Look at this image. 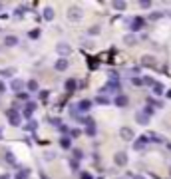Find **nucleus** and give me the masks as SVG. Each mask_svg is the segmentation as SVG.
Segmentation results:
<instances>
[{
	"label": "nucleus",
	"instance_id": "2",
	"mask_svg": "<svg viewBox=\"0 0 171 179\" xmlns=\"http://www.w3.org/2000/svg\"><path fill=\"white\" fill-rule=\"evenodd\" d=\"M6 116H8L10 126H20V113L16 112V107H10V110H6Z\"/></svg>",
	"mask_w": 171,
	"mask_h": 179
},
{
	"label": "nucleus",
	"instance_id": "50",
	"mask_svg": "<svg viewBox=\"0 0 171 179\" xmlns=\"http://www.w3.org/2000/svg\"><path fill=\"white\" fill-rule=\"evenodd\" d=\"M169 175H171V169H169Z\"/></svg>",
	"mask_w": 171,
	"mask_h": 179
},
{
	"label": "nucleus",
	"instance_id": "45",
	"mask_svg": "<svg viewBox=\"0 0 171 179\" xmlns=\"http://www.w3.org/2000/svg\"><path fill=\"white\" fill-rule=\"evenodd\" d=\"M131 179H145V177H141V175H131Z\"/></svg>",
	"mask_w": 171,
	"mask_h": 179
},
{
	"label": "nucleus",
	"instance_id": "32",
	"mask_svg": "<svg viewBox=\"0 0 171 179\" xmlns=\"http://www.w3.org/2000/svg\"><path fill=\"white\" fill-rule=\"evenodd\" d=\"M70 167H72V171H78V167H80L78 159H72V161H70Z\"/></svg>",
	"mask_w": 171,
	"mask_h": 179
},
{
	"label": "nucleus",
	"instance_id": "28",
	"mask_svg": "<svg viewBox=\"0 0 171 179\" xmlns=\"http://www.w3.org/2000/svg\"><path fill=\"white\" fill-rule=\"evenodd\" d=\"M4 159H6L8 163H16V157L12 155V151H6V155H4Z\"/></svg>",
	"mask_w": 171,
	"mask_h": 179
},
{
	"label": "nucleus",
	"instance_id": "10",
	"mask_svg": "<svg viewBox=\"0 0 171 179\" xmlns=\"http://www.w3.org/2000/svg\"><path fill=\"white\" fill-rule=\"evenodd\" d=\"M56 50H58V54H60V56H70L72 48L68 46V44H58V46H56Z\"/></svg>",
	"mask_w": 171,
	"mask_h": 179
},
{
	"label": "nucleus",
	"instance_id": "6",
	"mask_svg": "<svg viewBox=\"0 0 171 179\" xmlns=\"http://www.w3.org/2000/svg\"><path fill=\"white\" fill-rule=\"evenodd\" d=\"M120 137L124 139V142H131L135 135H133V129H129V127H121V129H120Z\"/></svg>",
	"mask_w": 171,
	"mask_h": 179
},
{
	"label": "nucleus",
	"instance_id": "20",
	"mask_svg": "<svg viewBox=\"0 0 171 179\" xmlns=\"http://www.w3.org/2000/svg\"><path fill=\"white\" fill-rule=\"evenodd\" d=\"M0 76H4V78H12V76H14V68H4V70H0Z\"/></svg>",
	"mask_w": 171,
	"mask_h": 179
},
{
	"label": "nucleus",
	"instance_id": "3",
	"mask_svg": "<svg viewBox=\"0 0 171 179\" xmlns=\"http://www.w3.org/2000/svg\"><path fill=\"white\" fill-rule=\"evenodd\" d=\"M82 14H84V12H82L78 6H70V8H68V18H70L72 22H78V20L82 18Z\"/></svg>",
	"mask_w": 171,
	"mask_h": 179
},
{
	"label": "nucleus",
	"instance_id": "9",
	"mask_svg": "<svg viewBox=\"0 0 171 179\" xmlns=\"http://www.w3.org/2000/svg\"><path fill=\"white\" fill-rule=\"evenodd\" d=\"M147 142H149V137H147V135H141L139 139H135V142H133V147H135V149H143Z\"/></svg>",
	"mask_w": 171,
	"mask_h": 179
},
{
	"label": "nucleus",
	"instance_id": "40",
	"mask_svg": "<svg viewBox=\"0 0 171 179\" xmlns=\"http://www.w3.org/2000/svg\"><path fill=\"white\" fill-rule=\"evenodd\" d=\"M18 100H24V102H26V100H28V96H26V94H22V92H20V94H18Z\"/></svg>",
	"mask_w": 171,
	"mask_h": 179
},
{
	"label": "nucleus",
	"instance_id": "19",
	"mask_svg": "<svg viewBox=\"0 0 171 179\" xmlns=\"http://www.w3.org/2000/svg\"><path fill=\"white\" fill-rule=\"evenodd\" d=\"M124 42H125L127 46H133V44H135V42H137V38L133 36V34H127V36H124Z\"/></svg>",
	"mask_w": 171,
	"mask_h": 179
},
{
	"label": "nucleus",
	"instance_id": "47",
	"mask_svg": "<svg viewBox=\"0 0 171 179\" xmlns=\"http://www.w3.org/2000/svg\"><path fill=\"white\" fill-rule=\"evenodd\" d=\"M167 97H171V90H169V92H167Z\"/></svg>",
	"mask_w": 171,
	"mask_h": 179
},
{
	"label": "nucleus",
	"instance_id": "44",
	"mask_svg": "<svg viewBox=\"0 0 171 179\" xmlns=\"http://www.w3.org/2000/svg\"><path fill=\"white\" fill-rule=\"evenodd\" d=\"M40 97H42V100H46V97H48V92H46V90L40 92Z\"/></svg>",
	"mask_w": 171,
	"mask_h": 179
},
{
	"label": "nucleus",
	"instance_id": "24",
	"mask_svg": "<svg viewBox=\"0 0 171 179\" xmlns=\"http://www.w3.org/2000/svg\"><path fill=\"white\" fill-rule=\"evenodd\" d=\"M44 18L48 20V22H50V20H54V10H52V8H46V10H44Z\"/></svg>",
	"mask_w": 171,
	"mask_h": 179
},
{
	"label": "nucleus",
	"instance_id": "42",
	"mask_svg": "<svg viewBox=\"0 0 171 179\" xmlns=\"http://www.w3.org/2000/svg\"><path fill=\"white\" fill-rule=\"evenodd\" d=\"M145 113H147V116H151V113H153V107L147 106V107H145Z\"/></svg>",
	"mask_w": 171,
	"mask_h": 179
},
{
	"label": "nucleus",
	"instance_id": "15",
	"mask_svg": "<svg viewBox=\"0 0 171 179\" xmlns=\"http://www.w3.org/2000/svg\"><path fill=\"white\" fill-rule=\"evenodd\" d=\"M68 68V58H60L56 62V70H60V72H64V70Z\"/></svg>",
	"mask_w": 171,
	"mask_h": 179
},
{
	"label": "nucleus",
	"instance_id": "21",
	"mask_svg": "<svg viewBox=\"0 0 171 179\" xmlns=\"http://www.w3.org/2000/svg\"><path fill=\"white\" fill-rule=\"evenodd\" d=\"M147 137H149V142H155V143L163 142V137H161V135H157V133H147Z\"/></svg>",
	"mask_w": 171,
	"mask_h": 179
},
{
	"label": "nucleus",
	"instance_id": "38",
	"mask_svg": "<svg viewBox=\"0 0 171 179\" xmlns=\"http://www.w3.org/2000/svg\"><path fill=\"white\" fill-rule=\"evenodd\" d=\"M80 179H92V173H88V171H84L82 175H80Z\"/></svg>",
	"mask_w": 171,
	"mask_h": 179
},
{
	"label": "nucleus",
	"instance_id": "12",
	"mask_svg": "<svg viewBox=\"0 0 171 179\" xmlns=\"http://www.w3.org/2000/svg\"><path fill=\"white\" fill-rule=\"evenodd\" d=\"M90 107H92V102H90V100H82V102H78V112H88L90 110Z\"/></svg>",
	"mask_w": 171,
	"mask_h": 179
},
{
	"label": "nucleus",
	"instance_id": "22",
	"mask_svg": "<svg viewBox=\"0 0 171 179\" xmlns=\"http://www.w3.org/2000/svg\"><path fill=\"white\" fill-rule=\"evenodd\" d=\"M26 88H28L30 92H38V82H36V80H30V82L26 84Z\"/></svg>",
	"mask_w": 171,
	"mask_h": 179
},
{
	"label": "nucleus",
	"instance_id": "11",
	"mask_svg": "<svg viewBox=\"0 0 171 179\" xmlns=\"http://www.w3.org/2000/svg\"><path fill=\"white\" fill-rule=\"evenodd\" d=\"M10 90H14L16 94H20V90H24V82H22V80H12V84H10Z\"/></svg>",
	"mask_w": 171,
	"mask_h": 179
},
{
	"label": "nucleus",
	"instance_id": "43",
	"mask_svg": "<svg viewBox=\"0 0 171 179\" xmlns=\"http://www.w3.org/2000/svg\"><path fill=\"white\" fill-rule=\"evenodd\" d=\"M6 92V86H4V82H0V94H4Z\"/></svg>",
	"mask_w": 171,
	"mask_h": 179
},
{
	"label": "nucleus",
	"instance_id": "1",
	"mask_svg": "<svg viewBox=\"0 0 171 179\" xmlns=\"http://www.w3.org/2000/svg\"><path fill=\"white\" fill-rule=\"evenodd\" d=\"M120 90H121L120 82H115V80H110V82L100 90V96H101V94H108V92H117V96H120Z\"/></svg>",
	"mask_w": 171,
	"mask_h": 179
},
{
	"label": "nucleus",
	"instance_id": "34",
	"mask_svg": "<svg viewBox=\"0 0 171 179\" xmlns=\"http://www.w3.org/2000/svg\"><path fill=\"white\" fill-rule=\"evenodd\" d=\"M30 38H32V40L40 38V30H30Z\"/></svg>",
	"mask_w": 171,
	"mask_h": 179
},
{
	"label": "nucleus",
	"instance_id": "35",
	"mask_svg": "<svg viewBox=\"0 0 171 179\" xmlns=\"http://www.w3.org/2000/svg\"><path fill=\"white\" fill-rule=\"evenodd\" d=\"M141 8H151V2H149V0H141Z\"/></svg>",
	"mask_w": 171,
	"mask_h": 179
},
{
	"label": "nucleus",
	"instance_id": "5",
	"mask_svg": "<svg viewBox=\"0 0 171 179\" xmlns=\"http://www.w3.org/2000/svg\"><path fill=\"white\" fill-rule=\"evenodd\" d=\"M114 161H115V165H120V167L127 165V153L125 151H117V153L114 155Z\"/></svg>",
	"mask_w": 171,
	"mask_h": 179
},
{
	"label": "nucleus",
	"instance_id": "16",
	"mask_svg": "<svg viewBox=\"0 0 171 179\" xmlns=\"http://www.w3.org/2000/svg\"><path fill=\"white\" fill-rule=\"evenodd\" d=\"M30 177V169H26V167H22L18 173H16V179H28Z\"/></svg>",
	"mask_w": 171,
	"mask_h": 179
},
{
	"label": "nucleus",
	"instance_id": "7",
	"mask_svg": "<svg viewBox=\"0 0 171 179\" xmlns=\"http://www.w3.org/2000/svg\"><path fill=\"white\" fill-rule=\"evenodd\" d=\"M127 104H129V97H127V96H124V94L115 96V106L117 107H125Z\"/></svg>",
	"mask_w": 171,
	"mask_h": 179
},
{
	"label": "nucleus",
	"instance_id": "18",
	"mask_svg": "<svg viewBox=\"0 0 171 179\" xmlns=\"http://www.w3.org/2000/svg\"><path fill=\"white\" fill-rule=\"evenodd\" d=\"M66 90L68 92H70V94H72V92H76V80H66Z\"/></svg>",
	"mask_w": 171,
	"mask_h": 179
},
{
	"label": "nucleus",
	"instance_id": "48",
	"mask_svg": "<svg viewBox=\"0 0 171 179\" xmlns=\"http://www.w3.org/2000/svg\"><path fill=\"white\" fill-rule=\"evenodd\" d=\"M42 179H48V177H46V175H44V173H42Z\"/></svg>",
	"mask_w": 171,
	"mask_h": 179
},
{
	"label": "nucleus",
	"instance_id": "29",
	"mask_svg": "<svg viewBox=\"0 0 171 179\" xmlns=\"http://www.w3.org/2000/svg\"><path fill=\"white\" fill-rule=\"evenodd\" d=\"M125 8V2L124 0H117V2H114V10H124Z\"/></svg>",
	"mask_w": 171,
	"mask_h": 179
},
{
	"label": "nucleus",
	"instance_id": "27",
	"mask_svg": "<svg viewBox=\"0 0 171 179\" xmlns=\"http://www.w3.org/2000/svg\"><path fill=\"white\" fill-rule=\"evenodd\" d=\"M147 106H153V107H161V102L153 100V97H147Z\"/></svg>",
	"mask_w": 171,
	"mask_h": 179
},
{
	"label": "nucleus",
	"instance_id": "31",
	"mask_svg": "<svg viewBox=\"0 0 171 179\" xmlns=\"http://www.w3.org/2000/svg\"><path fill=\"white\" fill-rule=\"evenodd\" d=\"M95 102H98L100 106H105V104H108V97H105V96H98V97H95Z\"/></svg>",
	"mask_w": 171,
	"mask_h": 179
},
{
	"label": "nucleus",
	"instance_id": "4",
	"mask_svg": "<svg viewBox=\"0 0 171 179\" xmlns=\"http://www.w3.org/2000/svg\"><path fill=\"white\" fill-rule=\"evenodd\" d=\"M127 24H129V28H131L133 32H137V30H141V28H143L145 20H143V18H139V16H135L133 20H127Z\"/></svg>",
	"mask_w": 171,
	"mask_h": 179
},
{
	"label": "nucleus",
	"instance_id": "49",
	"mask_svg": "<svg viewBox=\"0 0 171 179\" xmlns=\"http://www.w3.org/2000/svg\"><path fill=\"white\" fill-rule=\"evenodd\" d=\"M0 10H2V4H0Z\"/></svg>",
	"mask_w": 171,
	"mask_h": 179
},
{
	"label": "nucleus",
	"instance_id": "30",
	"mask_svg": "<svg viewBox=\"0 0 171 179\" xmlns=\"http://www.w3.org/2000/svg\"><path fill=\"white\" fill-rule=\"evenodd\" d=\"M72 155H74V159H82V157H84V151H82V149H74Z\"/></svg>",
	"mask_w": 171,
	"mask_h": 179
},
{
	"label": "nucleus",
	"instance_id": "46",
	"mask_svg": "<svg viewBox=\"0 0 171 179\" xmlns=\"http://www.w3.org/2000/svg\"><path fill=\"white\" fill-rule=\"evenodd\" d=\"M0 179H10V177H8V173H6V175H0Z\"/></svg>",
	"mask_w": 171,
	"mask_h": 179
},
{
	"label": "nucleus",
	"instance_id": "26",
	"mask_svg": "<svg viewBox=\"0 0 171 179\" xmlns=\"http://www.w3.org/2000/svg\"><path fill=\"white\" fill-rule=\"evenodd\" d=\"M163 92H165V88H163L161 84H155V86H153V94H155V96H161Z\"/></svg>",
	"mask_w": 171,
	"mask_h": 179
},
{
	"label": "nucleus",
	"instance_id": "39",
	"mask_svg": "<svg viewBox=\"0 0 171 179\" xmlns=\"http://www.w3.org/2000/svg\"><path fill=\"white\" fill-rule=\"evenodd\" d=\"M70 135H72V137H78V135H80V129H70Z\"/></svg>",
	"mask_w": 171,
	"mask_h": 179
},
{
	"label": "nucleus",
	"instance_id": "17",
	"mask_svg": "<svg viewBox=\"0 0 171 179\" xmlns=\"http://www.w3.org/2000/svg\"><path fill=\"white\" fill-rule=\"evenodd\" d=\"M4 44H6V46H16V44H18V38L10 34V36H6V38H4Z\"/></svg>",
	"mask_w": 171,
	"mask_h": 179
},
{
	"label": "nucleus",
	"instance_id": "41",
	"mask_svg": "<svg viewBox=\"0 0 171 179\" xmlns=\"http://www.w3.org/2000/svg\"><path fill=\"white\" fill-rule=\"evenodd\" d=\"M131 82L135 84V86H141V80H139V78H131Z\"/></svg>",
	"mask_w": 171,
	"mask_h": 179
},
{
	"label": "nucleus",
	"instance_id": "37",
	"mask_svg": "<svg viewBox=\"0 0 171 179\" xmlns=\"http://www.w3.org/2000/svg\"><path fill=\"white\" fill-rule=\"evenodd\" d=\"M24 14H26V8L24 6H20L18 10H16V16H24Z\"/></svg>",
	"mask_w": 171,
	"mask_h": 179
},
{
	"label": "nucleus",
	"instance_id": "13",
	"mask_svg": "<svg viewBox=\"0 0 171 179\" xmlns=\"http://www.w3.org/2000/svg\"><path fill=\"white\" fill-rule=\"evenodd\" d=\"M34 110H36V104H32V102H28V104H26L24 106V117H30L32 116V113H34Z\"/></svg>",
	"mask_w": 171,
	"mask_h": 179
},
{
	"label": "nucleus",
	"instance_id": "23",
	"mask_svg": "<svg viewBox=\"0 0 171 179\" xmlns=\"http://www.w3.org/2000/svg\"><path fill=\"white\" fill-rule=\"evenodd\" d=\"M60 145H62L64 149H68V147L72 145V137H62V139H60Z\"/></svg>",
	"mask_w": 171,
	"mask_h": 179
},
{
	"label": "nucleus",
	"instance_id": "25",
	"mask_svg": "<svg viewBox=\"0 0 171 179\" xmlns=\"http://www.w3.org/2000/svg\"><path fill=\"white\" fill-rule=\"evenodd\" d=\"M36 126H38V123H36L34 119H28V123L24 126V129H28V132H34V129H36Z\"/></svg>",
	"mask_w": 171,
	"mask_h": 179
},
{
	"label": "nucleus",
	"instance_id": "36",
	"mask_svg": "<svg viewBox=\"0 0 171 179\" xmlns=\"http://www.w3.org/2000/svg\"><path fill=\"white\" fill-rule=\"evenodd\" d=\"M161 16H163L161 12H153L151 16H149V18H151V20H159V18H161Z\"/></svg>",
	"mask_w": 171,
	"mask_h": 179
},
{
	"label": "nucleus",
	"instance_id": "14",
	"mask_svg": "<svg viewBox=\"0 0 171 179\" xmlns=\"http://www.w3.org/2000/svg\"><path fill=\"white\" fill-rule=\"evenodd\" d=\"M155 58H153V56H143L141 58V66H149V68H153V66H155Z\"/></svg>",
	"mask_w": 171,
	"mask_h": 179
},
{
	"label": "nucleus",
	"instance_id": "8",
	"mask_svg": "<svg viewBox=\"0 0 171 179\" xmlns=\"http://www.w3.org/2000/svg\"><path fill=\"white\" fill-rule=\"evenodd\" d=\"M137 123H139V126H147V123H149V117H151V116H147V113L145 112H137Z\"/></svg>",
	"mask_w": 171,
	"mask_h": 179
},
{
	"label": "nucleus",
	"instance_id": "33",
	"mask_svg": "<svg viewBox=\"0 0 171 179\" xmlns=\"http://www.w3.org/2000/svg\"><path fill=\"white\" fill-rule=\"evenodd\" d=\"M88 32H90V34H92V36H95V34H100V26H92V28H90Z\"/></svg>",
	"mask_w": 171,
	"mask_h": 179
}]
</instances>
